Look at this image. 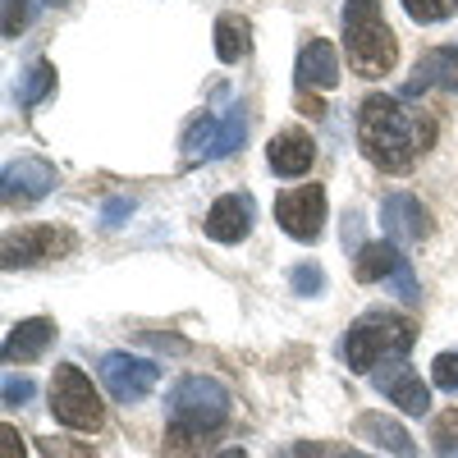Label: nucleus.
<instances>
[{
    "mask_svg": "<svg viewBox=\"0 0 458 458\" xmlns=\"http://www.w3.org/2000/svg\"><path fill=\"white\" fill-rule=\"evenodd\" d=\"M431 440H436V449L440 454H449V449H458V408H449L440 422L431 427Z\"/></svg>",
    "mask_w": 458,
    "mask_h": 458,
    "instance_id": "cd10ccee",
    "label": "nucleus"
},
{
    "mask_svg": "<svg viewBox=\"0 0 458 458\" xmlns=\"http://www.w3.org/2000/svg\"><path fill=\"white\" fill-rule=\"evenodd\" d=\"M412 344H417V321L399 312H367L344 335V362H349V371L367 376L386 362H399Z\"/></svg>",
    "mask_w": 458,
    "mask_h": 458,
    "instance_id": "7ed1b4c3",
    "label": "nucleus"
},
{
    "mask_svg": "<svg viewBox=\"0 0 458 458\" xmlns=\"http://www.w3.org/2000/svg\"><path fill=\"white\" fill-rule=\"evenodd\" d=\"M252 220H257V207L248 193H225L211 202L202 229H207V239L211 243H243L252 234Z\"/></svg>",
    "mask_w": 458,
    "mask_h": 458,
    "instance_id": "f8f14e48",
    "label": "nucleus"
},
{
    "mask_svg": "<svg viewBox=\"0 0 458 458\" xmlns=\"http://www.w3.org/2000/svg\"><path fill=\"white\" fill-rule=\"evenodd\" d=\"M101 380H106L110 399L142 403L151 390H157L161 367L151 362V358H133V353H106V358H101Z\"/></svg>",
    "mask_w": 458,
    "mask_h": 458,
    "instance_id": "6e6552de",
    "label": "nucleus"
},
{
    "mask_svg": "<svg viewBox=\"0 0 458 458\" xmlns=\"http://www.w3.org/2000/svg\"><path fill=\"white\" fill-rule=\"evenodd\" d=\"M266 161H271V170L280 179H302L312 170V161H317V142H312V133H302V129H280L271 138V147H266Z\"/></svg>",
    "mask_w": 458,
    "mask_h": 458,
    "instance_id": "4468645a",
    "label": "nucleus"
},
{
    "mask_svg": "<svg viewBox=\"0 0 458 458\" xmlns=\"http://www.w3.org/2000/svg\"><path fill=\"white\" fill-rule=\"evenodd\" d=\"M51 412L55 422L69 427V431H101L106 427V408H101V394L92 390V380L83 367H55L51 376Z\"/></svg>",
    "mask_w": 458,
    "mask_h": 458,
    "instance_id": "39448f33",
    "label": "nucleus"
},
{
    "mask_svg": "<svg viewBox=\"0 0 458 458\" xmlns=\"http://www.w3.org/2000/svg\"><path fill=\"white\" fill-rule=\"evenodd\" d=\"M124 216H133V202H129V198H110L106 211H101V220H106L110 229H114V225H124Z\"/></svg>",
    "mask_w": 458,
    "mask_h": 458,
    "instance_id": "2f4dec72",
    "label": "nucleus"
},
{
    "mask_svg": "<svg viewBox=\"0 0 458 458\" xmlns=\"http://www.w3.org/2000/svg\"><path fill=\"white\" fill-rule=\"evenodd\" d=\"M380 229H386V243L412 248V243H422L431 234V211L412 193H390L386 202H380Z\"/></svg>",
    "mask_w": 458,
    "mask_h": 458,
    "instance_id": "9d476101",
    "label": "nucleus"
},
{
    "mask_svg": "<svg viewBox=\"0 0 458 458\" xmlns=\"http://www.w3.org/2000/svg\"><path fill=\"white\" fill-rule=\"evenodd\" d=\"M229 390L216 376H183L170 390V440L207 436L229 417Z\"/></svg>",
    "mask_w": 458,
    "mask_h": 458,
    "instance_id": "20e7f679",
    "label": "nucleus"
},
{
    "mask_svg": "<svg viewBox=\"0 0 458 458\" xmlns=\"http://www.w3.org/2000/svg\"><path fill=\"white\" fill-rule=\"evenodd\" d=\"M28 10H32V0H5V37H19L23 32V23H28Z\"/></svg>",
    "mask_w": 458,
    "mask_h": 458,
    "instance_id": "c85d7f7f",
    "label": "nucleus"
},
{
    "mask_svg": "<svg viewBox=\"0 0 458 458\" xmlns=\"http://www.w3.org/2000/svg\"><path fill=\"white\" fill-rule=\"evenodd\" d=\"M216 458H248V454H243V449H220Z\"/></svg>",
    "mask_w": 458,
    "mask_h": 458,
    "instance_id": "72a5a7b5",
    "label": "nucleus"
},
{
    "mask_svg": "<svg viewBox=\"0 0 458 458\" xmlns=\"http://www.w3.org/2000/svg\"><path fill=\"white\" fill-rule=\"evenodd\" d=\"M403 252L394 243H362L358 257H353V276L358 284H380V280H394L403 271Z\"/></svg>",
    "mask_w": 458,
    "mask_h": 458,
    "instance_id": "f3484780",
    "label": "nucleus"
},
{
    "mask_svg": "<svg viewBox=\"0 0 458 458\" xmlns=\"http://www.w3.org/2000/svg\"><path fill=\"white\" fill-rule=\"evenodd\" d=\"M440 458H458V449H449V454H440Z\"/></svg>",
    "mask_w": 458,
    "mask_h": 458,
    "instance_id": "f704fd0d",
    "label": "nucleus"
},
{
    "mask_svg": "<svg viewBox=\"0 0 458 458\" xmlns=\"http://www.w3.org/2000/svg\"><path fill=\"white\" fill-rule=\"evenodd\" d=\"M79 248V234L73 229H55V225H28L19 234H5V257L0 266L5 271H19V266H42V261H60Z\"/></svg>",
    "mask_w": 458,
    "mask_h": 458,
    "instance_id": "423d86ee",
    "label": "nucleus"
},
{
    "mask_svg": "<svg viewBox=\"0 0 458 458\" xmlns=\"http://www.w3.org/2000/svg\"><path fill=\"white\" fill-rule=\"evenodd\" d=\"M47 5H60V0H47Z\"/></svg>",
    "mask_w": 458,
    "mask_h": 458,
    "instance_id": "c9c22d12",
    "label": "nucleus"
},
{
    "mask_svg": "<svg viewBox=\"0 0 458 458\" xmlns=\"http://www.w3.org/2000/svg\"><path fill=\"white\" fill-rule=\"evenodd\" d=\"M458 92V47H431L422 60L412 64V79L403 83V97H422V92Z\"/></svg>",
    "mask_w": 458,
    "mask_h": 458,
    "instance_id": "ddd939ff",
    "label": "nucleus"
},
{
    "mask_svg": "<svg viewBox=\"0 0 458 458\" xmlns=\"http://www.w3.org/2000/svg\"><path fill=\"white\" fill-rule=\"evenodd\" d=\"M37 454H42V458H97L92 445L64 440V436H42V440H37Z\"/></svg>",
    "mask_w": 458,
    "mask_h": 458,
    "instance_id": "b1692460",
    "label": "nucleus"
},
{
    "mask_svg": "<svg viewBox=\"0 0 458 458\" xmlns=\"http://www.w3.org/2000/svg\"><path fill=\"white\" fill-rule=\"evenodd\" d=\"M276 225L293 243H317L326 229V188L321 183H302L276 198Z\"/></svg>",
    "mask_w": 458,
    "mask_h": 458,
    "instance_id": "0eeeda50",
    "label": "nucleus"
},
{
    "mask_svg": "<svg viewBox=\"0 0 458 458\" xmlns=\"http://www.w3.org/2000/svg\"><path fill=\"white\" fill-rule=\"evenodd\" d=\"M0 458H28V454H23V440H19L14 427H0Z\"/></svg>",
    "mask_w": 458,
    "mask_h": 458,
    "instance_id": "473e14b6",
    "label": "nucleus"
},
{
    "mask_svg": "<svg viewBox=\"0 0 458 458\" xmlns=\"http://www.w3.org/2000/svg\"><path fill=\"white\" fill-rule=\"evenodd\" d=\"M358 436H367V440L380 445V449H390L394 458H417L408 431L394 422V417H386V412H362V417H358Z\"/></svg>",
    "mask_w": 458,
    "mask_h": 458,
    "instance_id": "a211bd4d",
    "label": "nucleus"
},
{
    "mask_svg": "<svg viewBox=\"0 0 458 458\" xmlns=\"http://www.w3.org/2000/svg\"><path fill=\"white\" fill-rule=\"evenodd\" d=\"M289 458H371V454H358V449H349V445H330V440H302V445H293V454Z\"/></svg>",
    "mask_w": 458,
    "mask_h": 458,
    "instance_id": "393cba45",
    "label": "nucleus"
},
{
    "mask_svg": "<svg viewBox=\"0 0 458 458\" xmlns=\"http://www.w3.org/2000/svg\"><path fill=\"white\" fill-rule=\"evenodd\" d=\"M436 142V124L431 114L403 106V97H386L371 92L358 110V147L362 157L386 170V174H403L431 151Z\"/></svg>",
    "mask_w": 458,
    "mask_h": 458,
    "instance_id": "f257e3e1",
    "label": "nucleus"
},
{
    "mask_svg": "<svg viewBox=\"0 0 458 458\" xmlns=\"http://www.w3.org/2000/svg\"><path fill=\"white\" fill-rule=\"evenodd\" d=\"M51 339H55V321L51 317H28L19 321L10 335H5V362H32V358H42L51 349Z\"/></svg>",
    "mask_w": 458,
    "mask_h": 458,
    "instance_id": "dca6fc26",
    "label": "nucleus"
},
{
    "mask_svg": "<svg viewBox=\"0 0 458 458\" xmlns=\"http://www.w3.org/2000/svg\"><path fill=\"white\" fill-rule=\"evenodd\" d=\"M243 138H248V114H243V106H229V110H225V120H220V133H216V151H211V161L234 157V151L243 147Z\"/></svg>",
    "mask_w": 458,
    "mask_h": 458,
    "instance_id": "4be33fe9",
    "label": "nucleus"
},
{
    "mask_svg": "<svg viewBox=\"0 0 458 458\" xmlns=\"http://www.w3.org/2000/svg\"><path fill=\"white\" fill-rule=\"evenodd\" d=\"M32 390H37V386H32L28 376L5 371V403H10V408H14V403H28V399H32Z\"/></svg>",
    "mask_w": 458,
    "mask_h": 458,
    "instance_id": "c756f323",
    "label": "nucleus"
},
{
    "mask_svg": "<svg viewBox=\"0 0 458 458\" xmlns=\"http://www.w3.org/2000/svg\"><path fill=\"white\" fill-rule=\"evenodd\" d=\"M431 386L445 394H458V353H440L431 362Z\"/></svg>",
    "mask_w": 458,
    "mask_h": 458,
    "instance_id": "bb28decb",
    "label": "nucleus"
},
{
    "mask_svg": "<svg viewBox=\"0 0 458 458\" xmlns=\"http://www.w3.org/2000/svg\"><path fill=\"white\" fill-rule=\"evenodd\" d=\"M51 88H55V64H51V60H37V64L23 73V79H19V88H14V101H19L23 110H32V106L42 101Z\"/></svg>",
    "mask_w": 458,
    "mask_h": 458,
    "instance_id": "412c9836",
    "label": "nucleus"
},
{
    "mask_svg": "<svg viewBox=\"0 0 458 458\" xmlns=\"http://www.w3.org/2000/svg\"><path fill=\"white\" fill-rule=\"evenodd\" d=\"M55 165L42 161V157H19L5 165V174H0V198H5V207H32L55 193Z\"/></svg>",
    "mask_w": 458,
    "mask_h": 458,
    "instance_id": "1a4fd4ad",
    "label": "nucleus"
},
{
    "mask_svg": "<svg viewBox=\"0 0 458 458\" xmlns=\"http://www.w3.org/2000/svg\"><path fill=\"white\" fill-rule=\"evenodd\" d=\"M403 10L412 23H445L458 10V0H403Z\"/></svg>",
    "mask_w": 458,
    "mask_h": 458,
    "instance_id": "5701e85b",
    "label": "nucleus"
},
{
    "mask_svg": "<svg viewBox=\"0 0 458 458\" xmlns=\"http://www.w3.org/2000/svg\"><path fill=\"white\" fill-rule=\"evenodd\" d=\"M394 289H399L403 302H417V298H422V289H417V276H412V266H408V261H403V271L394 276Z\"/></svg>",
    "mask_w": 458,
    "mask_h": 458,
    "instance_id": "7c9ffc66",
    "label": "nucleus"
},
{
    "mask_svg": "<svg viewBox=\"0 0 458 458\" xmlns=\"http://www.w3.org/2000/svg\"><path fill=\"white\" fill-rule=\"evenodd\" d=\"M216 133H220V120H211V114H198V120L188 124V133H183V161H188V165L211 161V151H216Z\"/></svg>",
    "mask_w": 458,
    "mask_h": 458,
    "instance_id": "aec40b11",
    "label": "nucleus"
},
{
    "mask_svg": "<svg viewBox=\"0 0 458 458\" xmlns=\"http://www.w3.org/2000/svg\"><path fill=\"white\" fill-rule=\"evenodd\" d=\"M216 55L225 64H239L252 55V23L243 14H220L216 19Z\"/></svg>",
    "mask_w": 458,
    "mask_h": 458,
    "instance_id": "6ab92c4d",
    "label": "nucleus"
},
{
    "mask_svg": "<svg viewBox=\"0 0 458 458\" xmlns=\"http://www.w3.org/2000/svg\"><path fill=\"white\" fill-rule=\"evenodd\" d=\"M344 55L358 79H386L399 60V42L380 0H344Z\"/></svg>",
    "mask_w": 458,
    "mask_h": 458,
    "instance_id": "f03ea898",
    "label": "nucleus"
},
{
    "mask_svg": "<svg viewBox=\"0 0 458 458\" xmlns=\"http://www.w3.org/2000/svg\"><path fill=\"white\" fill-rule=\"evenodd\" d=\"M289 284H293V293H302V298H317V293L326 289V271H321V266H312V261H302V266H293Z\"/></svg>",
    "mask_w": 458,
    "mask_h": 458,
    "instance_id": "a878e982",
    "label": "nucleus"
},
{
    "mask_svg": "<svg viewBox=\"0 0 458 458\" xmlns=\"http://www.w3.org/2000/svg\"><path fill=\"white\" fill-rule=\"evenodd\" d=\"M371 380H376V390L386 394L390 403H399L408 417L431 412V386H427V380L417 376L403 358H399V362H386V367H376V371H371Z\"/></svg>",
    "mask_w": 458,
    "mask_h": 458,
    "instance_id": "9b49d317",
    "label": "nucleus"
},
{
    "mask_svg": "<svg viewBox=\"0 0 458 458\" xmlns=\"http://www.w3.org/2000/svg\"><path fill=\"white\" fill-rule=\"evenodd\" d=\"M293 83H298L302 92H308V88L330 92V88L339 83V55H335V47H330V42H321V37L302 42L298 64H293Z\"/></svg>",
    "mask_w": 458,
    "mask_h": 458,
    "instance_id": "2eb2a0df",
    "label": "nucleus"
}]
</instances>
